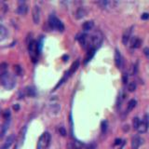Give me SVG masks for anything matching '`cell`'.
Listing matches in <instances>:
<instances>
[{
  "mask_svg": "<svg viewBox=\"0 0 149 149\" xmlns=\"http://www.w3.org/2000/svg\"><path fill=\"white\" fill-rule=\"evenodd\" d=\"M8 37V29L4 25L0 24V42L6 39Z\"/></svg>",
  "mask_w": 149,
  "mask_h": 149,
  "instance_id": "obj_13",
  "label": "cell"
},
{
  "mask_svg": "<svg viewBox=\"0 0 149 149\" xmlns=\"http://www.w3.org/2000/svg\"><path fill=\"white\" fill-rule=\"evenodd\" d=\"M14 70H15V73L18 74V76H21L23 74V69L20 66V65H15L14 66Z\"/></svg>",
  "mask_w": 149,
  "mask_h": 149,
  "instance_id": "obj_25",
  "label": "cell"
},
{
  "mask_svg": "<svg viewBox=\"0 0 149 149\" xmlns=\"http://www.w3.org/2000/svg\"><path fill=\"white\" fill-rule=\"evenodd\" d=\"M93 26H94V23L92 21H85L84 23H83L82 25V28L84 31H90V30H91L93 28Z\"/></svg>",
  "mask_w": 149,
  "mask_h": 149,
  "instance_id": "obj_14",
  "label": "cell"
},
{
  "mask_svg": "<svg viewBox=\"0 0 149 149\" xmlns=\"http://www.w3.org/2000/svg\"><path fill=\"white\" fill-rule=\"evenodd\" d=\"M86 14H87V11L85 10V8H78L77 13H76V18L77 19H81L84 16H86Z\"/></svg>",
  "mask_w": 149,
  "mask_h": 149,
  "instance_id": "obj_17",
  "label": "cell"
},
{
  "mask_svg": "<svg viewBox=\"0 0 149 149\" xmlns=\"http://www.w3.org/2000/svg\"><path fill=\"white\" fill-rule=\"evenodd\" d=\"M127 79H128V77H127L126 74H124V76H123V82L126 83L127 82Z\"/></svg>",
  "mask_w": 149,
  "mask_h": 149,
  "instance_id": "obj_33",
  "label": "cell"
},
{
  "mask_svg": "<svg viewBox=\"0 0 149 149\" xmlns=\"http://www.w3.org/2000/svg\"><path fill=\"white\" fill-rule=\"evenodd\" d=\"M0 83L6 90H10L16 85V78L12 74L7 72L3 76L0 77Z\"/></svg>",
  "mask_w": 149,
  "mask_h": 149,
  "instance_id": "obj_1",
  "label": "cell"
},
{
  "mask_svg": "<svg viewBox=\"0 0 149 149\" xmlns=\"http://www.w3.org/2000/svg\"><path fill=\"white\" fill-rule=\"evenodd\" d=\"M141 18H142V20H147V19H149V13H146V12L143 13L142 16H141Z\"/></svg>",
  "mask_w": 149,
  "mask_h": 149,
  "instance_id": "obj_29",
  "label": "cell"
},
{
  "mask_svg": "<svg viewBox=\"0 0 149 149\" xmlns=\"http://www.w3.org/2000/svg\"><path fill=\"white\" fill-rule=\"evenodd\" d=\"M131 29H132V27L126 29L125 32L123 33V36H122V43H123L124 45H127L130 41V34H131Z\"/></svg>",
  "mask_w": 149,
  "mask_h": 149,
  "instance_id": "obj_10",
  "label": "cell"
},
{
  "mask_svg": "<svg viewBox=\"0 0 149 149\" xmlns=\"http://www.w3.org/2000/svg\"><path fill=\"white\" fill-rule=\"evenodd\" d=\"M4 117H5L6 120L10 119V110H6L5 112H4Z\"/></svg>",
  "mask_w": 149,
  "mask_h": 149,
  "instance_id": "obj_27",
  "label": "cell"
},
{
  "mask_svg": "<svg viewBox=\"0 0 149 149\" xmlns=\"http://www.w3.org/2000/svg\"><path fill=\"white\" fill-rule=\"evenodd\" d=\"M143 53L147 57V59H149V48H144L143 49Z\"/></svg>",
  "mask_w": 149,
  "mask_h": 149,
  "instance_id": "obj_30",
  "label": "cell"
},
{
  "mask_svg": "<svg viewBox=\"0 0 149 149\" xmlns=\"http://www.w3.org/2000/svg\"><path fill=\"white\" fill-rule=\"evenodd\" d=\"M136 88H137V85H136V83H135L134 81L129 83V85H128V90H129L130 92H133V91H134L135 90H136Z\"/></svg>",
  "mask_w": 149,
  "mask_h": 149,
  "instance_id": "obj_22",
  "label": "cell"
},
{
  "mask_svg": "<svg viewBox=\"0 0 149 149\" xmlns=\"http://www.w3.org/2000/svg\"><path fill=\"white\" fill-rule=\"evenodd\" d=\"M13 109H14L15 111H18L20 109V106H19V104H17V103L14 104V106H13Z\"/></svg>",
  "mask_w": 149,
  "mask_h": 149,
  "instance_id": "obj_31",
  "label": "cell"
},
{
  "mask_svg": "<svg viewBox=\"0 0 149 149\" xmlns=\"http://www.w3.org/2000/svg\"><path fill=\"white\" fill-rule=\"evenodd\" d=\"M59 132L62 136H65V135H66V130H65V129L63 128V127H61V128L59 129Z\"/></svg>",
  "mask_w": 149,
  "mask_h": 149,
  "instance_id": "obj_28",
  "label": "cell"
},
{
  "mask_svg": "<svg viewBox=\"0 0 149 149\" xmlns=\"http://www.w3.org/2000/svg\"><path fill=\"white\" fill-rule=\"evenodd\" d=\"M120 143H121V139H117L116 142H115L116 146H117V144H120Z\"/></svg>",
  "mask_w": 149,
  "mask_h": 149,
  "instance_id": "obj_32",
  "label": "cell"
},
{
  "mask_svg": "<svg viewBox=\"0 0 149 149\" xmlns=\"http://www.w3.org/2000/svg\"><path fill=\"white\" fill-rule=\"evenodd\" d=\"M14 141H15V135L13 134L10 135V136L6 139V141L4 142V143L0 146V149H8L12 146V143H14Z\"/></svg>",
  "mask_w": 149,
  "mask_h": 149,
  "instance_id": "obj_6",
  "label": "cell"
},
{
  "mask_svg": "<svg viewBox=\"0 0 149 149\" xmlns=\"http://www.w3.org/2000/svg\"><path fill=\"white\" fill-rule=\"evenodd\" d=\"M140 119L137 117H135L134 118H133V120H132V124H133V128L135 129V130H137L138 129V127H139V125H140Z\"/></svg>",
  "mask_w": 149,
  "mask_h": 149,
  "instance_id": "obj_24",
  "label": "cell"
},
{
  "mask_svg": "<svg viewBox=\"0 0 149 149\" xmlns=\"http://www.w3.org/2000/svg\"><path fill=\"white\" fill-rule=\"evenodd\" d=\"M142 143H143V140L140 137L138 136L133 137L132 140H131V149H138Z\"/></svg>",
  "mask_w": 149,
  "mask_h": 149,
  "instance_id": "obj_11",
  "label": "cell"
},
{
  "mask_svg": "<svg viewBox=\"0 0 149 149\" xmlns=\"http://www.w3.org/2000/svg\"><path fill=\"white\" fill-rule=\"evenodd\" d=\"M50 143V134L49 132H44L38 139L37 149H47Z\"/></svg>",
  "mask_w": 149,
  "mask_h": 149,
  "instance_id": "obj_4",
  "label": "cell"
},
{
  "mask_svg": "<svg viewBox=\"0 0 149 149\" xmlns=\"http://www.w3.org/2000/svg\"><path fill=\"white\" fill-rule=\"evenodd\" d=\"M141 44H142L141 39L137 37H132V39H131V41H130V47L132 48V49H137V48L141 46Z\"/></svg>",
  "mask_w": 149,
  "mask_h": 149,
  "instance_id": "obj_12",
  "label": "cell"
},
{
  "mask_svg": "<svg viewBox=\"0 0 149 149\" xmlns=\"http://www.w3.org/2000/svg\"><path fill=\"white\" fill-rule=\"evenodd\" d=\"M115 63L117 68H122L123 66V57L118 50H116L115 52Z\"/></svg>",
  "mask_w": 149,
  "mask_h": 149,
  "instance_id": "obj_7",
  "label": "cell"
},
{
  "mask_svg": "<svg viewBox=\"0 0 149 149\" xmlns=\"http://www.w3.org/2000/svg\"><path fill=\"white\" fill-rule=\"evenodd\" d=\"M78 67H79V61L77 60V61H74V62L72 63L71 67H70V70L68 71L69 76H70V74H74V72H76Z\"/></svg>",
  "mask_w": 149,
  "mask_h": 149,
  "instance_id": "obj_15",
  "label": "cell"
},
{
  "mask_svg": "<svg viewBox=\"0 0 149 149\" xmlns=\"http://www.w3.org/2000/svg\"><path fill=\"white\" fill-rule=\"evenodd\" d=\"M146 119H144L143 121L140 122V125H139L138 129H137V130L139 131L140 133H144V132H146V131L147 130V129H148L149 121H148V119H147V116H146Z\"/></svg>",
  "mask_w": 149,
  "mask_h": 149,
  "instance_id": "obj_9",
  "label": "cell"
},
{
  "mask_svg": "<svg viewBox=\"0 0 149 149\" xmlns=\"http://www.w3.org/2000/svg\"><path fill=\"white\" fill-rule=\"evenodd\" d=\"M33 21L36 24L40 21V8L38 6H34L33 8Z\"/></svg>",
  "mask_w": 149,
  "mask_h": 149,
  "instance_id": "obj_8",
  "label": "cell"
},
{
  "mask_svg": "<svg viewBox=\"0 0 149 149\" xmlns=\"http://www.w3.org/2000/svg\"><path fill=\"white\" fill-rule=\"evenodd\" d=\"M25 132H26V128L21 129V132H20V142H21V146L23 143V141H24V137H25Z\"/></svg>",
  "mask_w": 149,
  "mask_h": 149,
  "instance_id": "obj_23",
  "label": "cell"
},
{
  "mask_svg": "<svg viewBox=\"0 0 149 149\" xmlns=\"http://www.w3.org/2000/svg\"><path fill=\"white\" fill-rule=\"evenodd\" d=\"M16 11H17V13H18L19 15L23 16L28 11V6L26 5L25 2L21 1V2H19V6H18V8H17V10Z\"/></svg>",
  "mask_w": 149,
  "mask_h": 149,
  "instance_id": "obj_5",
  "label": "cell"
},
{
  "mask_svg": "<svg viewBox=\"0 0 149 149\" xmlns=\"http://www.w3.org/2000/svg\"><path fill=\"white\" fill-rule=\"evenodd\" d=\"M49 25L51 29L58 30L60 32H63L64 30V26H63V23L53 14H51L49 18Z\"/></svg>",
  "mask_w": 149,
  "mask_h": 149,
  "instance_id": "obj_3",
  "label": "cell"
},
{
  "mask_svg": "<svg viewBox=\"0 0 149 149\" xmlns=\"http://www.w3.org/2000/svg\"><path fill=\"white\" fill-rule=\"evenodd\" d=\"M28 51H29V55L32 60V62L37 63L39 51L37 48V43L36 40H33L32 39V40H30L28 42Z\"/></svg>",
  "mask_w": 149,
  "mask_h": 149,
  "instance_id": "obj_2",
  "label": "cell"
},
{
  "mask_svg": "<svg viewBox=\"0 0 149 149\" xmlns=\"http://www.w3.org/2000/svg\"><path fill=\"white\" fill-rule=\"evenodd\" d=\"M98 5H100L103 8H110L111 5H113V2H111V1H100V2H98Z\"/></svg>",
  "mask_w": 149,
  "mask_h": 149,
  "instance_id": "obj_20",
  "label": "cell"
},
{
  "mask_svg": "<svg viewBox=\"0 0 149 149\" xmlns=\"http://www.w3.org/2000/svg\"><path fill=\"white\" fill-rule=\"evenodd\" d=\"M101 126H102V132L104 133L107 130V122L106 121H103L102 125H101Z\"/></svg>",
  "mask_w": 149,
  "mask_h": 149,
  "instance_id": "obj_26",
  "label": "cell"
},
{
  "mask_svg": "<svg viewBox=\"0 0 149 149\" xmlns=\"http://www.w3.org/2000/svg\"><path fill=\"white\" fill-rule=\"evenodd\" d=\"M8 72V63H0V77Z\"/></svg>",
  "mask_w": 149,
  "mask_h": 149,
  "instance_id": "obj_18",
  "label": "cell"
},
{
  "mask_svg": "<svg viewBox=\"0 0 149 149\" xmlns=\"http://www.w3.org/2000/svg\"><path fill=\"white\" fill-rule=\"evenodd\" d=\"M95 51L96 50H88V54H87V57H86V59H85V63H87L88 62H90V61L91 60V58L93 57V55L95 54Z\"/></svg>",
  "mask_w": 149,
  "mask_h": 149,
  "instance_id": "obj_19",
  "label": "cell"
},
{
  "mask_svg": "<svg viewBox=\"0 0 149 149\" xmlns=\"http://www.w3.org/2000/svg\"><path fill=\"white\" fill-rule=\"evenodd\" d=\"M136 103H137V102L135 100H130V102H129V103H128V107H127V111L128 112H130V111H131L132 110V109L136 106Z\"/></svg>",
  "mask_w": 149,
  "mask_h": 149,
  "instance_id": "obj_21",
  "label": "cell"
},
{
  "mask_svg": "<svg viewBox=\"0 0 149 149\" xmlns=\"http://www.w3.org/2000/svg\"><path fill=\"white\" fill-rule=\"evenodd\" d=\"M25 94L29 97H34L36 96V90L33 87H27L25 89Z\"/></svg>",
  "mask_w": 149,
  "mask_h": 149,
  "instance_id": "obj_16",
  "label": "cell"
},
{
  "mask_svg": "<svg viewBox=\"0 0 149 149\" xmlns=\"http://www.w3.org/2000/svg\"><path fill=\"white\" fill-rule=\"evenodd\" d=\"M67 58H68V57H67V56H63V59H64V61H67V60H66Z\"/></svg>",
  "mask_w": 149,
  "mask_h": 149,
  "instance_id": "obj_34",
  "label": "cell"
}]
</instances>
